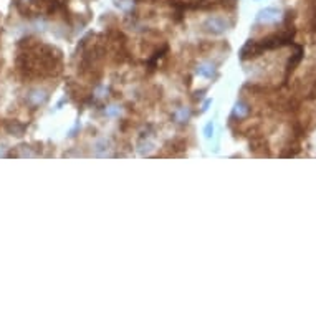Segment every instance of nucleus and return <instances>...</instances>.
<instances>
[{
  "mask_svg": "<svg viewBox=\"0 0 316 316\" xmlns=\"http://www.w3.org/2000/svg\"><path fill=\"white\" fill-rule=\"evenodd\" d=\"M234 25V20L227 15H210L202 22V30L209 35H222Z\"/></svg>",
  "mask_w": 316,
  "mask_h": 316,
  "instance_id": "obj_1",
  "label": "nucleus"
},
{
  "mask_svg": "<svg viewBox=\"0 0 316 316\" xmlns=\"http://www.w3.org/2000/svg\"><path fill=\"white\" fill-rule=\"evenodd\" d=\"M48 101V91L43 90V88H33L25 95V105L32 110H37V108L43 106Z\"/></svg>",
  "mask_w": 316,
  "mask_h": 316,
  "instance_id": "obj_2",
  "label": "nucleus"
},
{
  "mask_svg": "<svg viewBox=\"0 0 316 316\" xmlns=\"http://www.w3.org/2000/svg\"><path fill=\"white\" fill-rule=\"evenodd\" d=\"M281 12L275 7H266L261 8V10L256 13L255 18V25H268V23H275L276 20H280Z\"/></svg>",
  "mask_w": 316,
  "mask_h": 316,
  "instance_id": "obj_3",
  "label": "nucleus"
},
{
  "mask_svg": "<svg viewBox=\"0 0 316 316\" xmlns=\"http://www.w3.org/2000/svg\"><path fill=\"white\" fill-rule=\"evenodd\" d=\"M195 75H199L202 78H215L217 76V66H215V63H212V62H202L197 65L195 68Z\"/></svg>",
  "mask_w": 316,
  "mask_h": 316,
  "instance_id": "obj_4",
  "label": "nucleus"
},
{
  "mask_svg": "<svg viewBox=\"0 0 316 316\" xmlns=\"http://www.w3.org/2000/svg\"><path fill=\"white\" fill-rule=\"evenodd\" d=\"M250 106L247 105L245 101H239L237 105L234 106V110H232V116H230V120H235V121H242V120H245L247 116L250 115Z\"/></svg>",
  "mask_w": 316,
  "mask_h": 316,
  "instance_id": "obj_5",
  "label": "nucleus"
},
{
  "mask_svg": "<svg viewBox=\"0 0 316 316\" xmlns=\"http://www.w3.org/2000/svg\"><path fill=\"white\" fill-rule=\"evenodd\" d=\"M190 116H192L190 108L181 106V108H177L176 111H172L171 120L174 121V123H177V125H186V123L190 120Z\"/></svg>",
  "mask_w": 316,
  "mask_h": 316,
  "instance_id": "obj_6",
  "label": "nucleus"
},
{
  "mask_svg": "<svg viewBox=\"0 0 316 316\" xmlns=\"http://www.w3.org/2000/svg\"><path fill=\"white\" fill-rule=\"evenodd\" d=\"M303 60V47H296V52L293 53V55H291V58L288 60V63H286V76L290 75L291 71L295 70L296 66L300 65V62Z\"/></svg>",
  "mask_w": 316,
  "mask_h": 316,
  "instance_id": "obj_7",
  "label": "nucleus"
},
{
  "mask_svg": "<svg viewBox=\"0 0 316 316\" xmlns=\"http://www.w3.org/2000/svg\"><path fill=\"white\" fill-rule=\"evenodd\" d=\"M5 127H7V131L13 136H23V132H25V129H27L25 125H22V123H18V121H8Z\"/></svg>",
  "mask_w": 316,
  "mask_h": 316,
  "instance_id": "obj_8",
  "label": "nucleus"
},
{
  "mask_svg": "<svg viewBox=\"0 0 316 316\" xmlns=\"http://www.w3.org/2000/svg\"><path fill=\"white\" fill-rule=\"evenodd\" d=\"M108 149H110V141H106V139H101V141L95 146L96 156H106V154H108Z\"/></svg>",
  "mask_w": 316,
  "mask_h": 316,
  "instance_id": "obj_9",
  "label": "nucleus"
},
{
  "mask_svg": "<svg viewBox=\"0 0 316 316\" xmlns=\"http://www.w3.org/2000/svg\"><path fill=\"white\" fill-rule=\"evenodd\" d=\"M204 136L207 137V139H210L212 136H214V123H207L205 127H204Z\"/></svg>",
  "mask_w": 316,
  "mask_h": 316,
  "instance_id": "obj_10",
  "label": "nucleus"
},
{
  "mask_svg": "<svg viewBox=\"0 0 316 316\" xmlns=\"http://www.w3.org/2000/svg\"><path fill=\"white\" fill-rule=\"evenodd\" d=\"M106 115L108 116H116L118 113H120V108H116V106H110V108H106Z\"/></svg>",
  "mask_w": 316,
  "mask_h": 316,
  "instance_id": "obj_11",
  "label": "nucleus"
},
{
  "mask_svg": "<svg viewBox=\"0 0 316 316\" xmlns=\"http://www.w3.org/2000/svg\"><path fill=\"white\" fill-rule=\"evenodd\" d=\"M210 100H207L205 103H204V106H202V113H204V111H207V110H209V106H210Z\"/></svg>",
  "mask_w": 316,
  "mask_h": 316,
  "instance_id": "obj_12",
  "label": "nucleus"
}]
</instances>
